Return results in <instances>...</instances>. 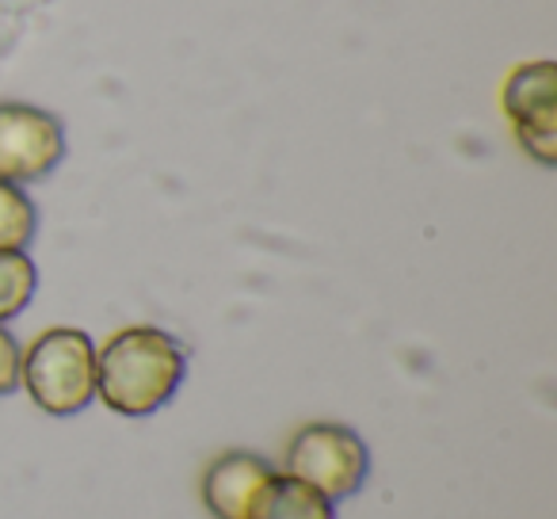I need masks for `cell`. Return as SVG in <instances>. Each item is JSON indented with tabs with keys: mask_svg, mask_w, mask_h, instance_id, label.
<instances>
[{
	"mask_svg": "<svg viewBox=\"0 0 557 519\" xmlns=\"http://www.w3.org/2000/svg\"><path fill=\"white\" fill-rule=\"evenodd\" d=\"M187 374V351L157 325H126L96 351V397L119 417H153L176 397Z\"/></svg>",
	"mask_w": 557,
	"mask_h": 519,
	"instance_id": "obj_1",
	"label": "cell"
},
{
	"mask_svg": "<svg viewBox=\"0 0 557 519\" xmlns=\"http://www.w3.org/2000/svg\"><path fill=\"white\" fill-rule=\"evenodd\" d=\"M20 382L47 417H77L96 401V344L85 329L54 325L20 351Z\"/></svg>",
	"mask_w": 557,
	"mask_h": 519,
	"instance_id": "obj_2",
	"label": "cell"
},
{
	"mask_svg": "<svg viewBox=\"0 0 557 519\" xmlns=\"http://www.w3.org/2000/svg\"><path fill=\"white\" fill-rule=\"evenodd\" d=\"M283 473L306 481L329 501H344L363 489L371 473V450L351 428L333 420H313L290 435L283 450Z\"/></svg>",
	"mask_w": 557,
	"mask_h": 519,
	"instance_id": "obj_3",
	"label": "cell"
},
{
	"mask_svg": "<svg viewBox=\"0 0 557 519\" xmlns=\"http://www.w3.org/2000/svg\"><path fill=\"white\" fill-rule=\"evenodd\" d=\"M500 108L527 157L557 164V65L549 58L523 62L504 77Z\"/></svg>",
	"mask_w": 557,
	"mask_h": 519,
	"instance_id": "obj_4",
	"label": "cell"
},
{
	"mask_svg": "<svg viewBox=\"0 0 557 519\" xmlns=\"http://www.w3.org/2000/svg\"><path fill=\"white\" fill-rule=\"evenodd\" d=\"M65 157V126L35 103L0 100V180L35 184Z\"/></svg>",
	"mask_w": 557,
	"mask_h": 519,
	"instance_id": "obj_5",
	"label": "cell"
},
{
	"mask_svg": "<svg viewBox=\"0 0 557 519\" xmlns=\"http://www.w3.org/2000/svg\"><path fill=\"white\" fill-rule=\"evenodd\" d=\"M275 473L268 458L252 455V450H225L202 470L199 493L202 508L214 519H245L248 504H252L256 489Z\"/></svg>",
	"mask_w": 557,
	"mask_h": 519,
	"instance_id": "obj_6",
	"label": "cell"
},
{
	"mask_svg": "<svg viewBox=\"0 0 557 519\" xmlns=\"http://www.w3.org/2000/svg\"><path fill=\"white\" fill-rule=\"evenodd\" d=\"M245 519H336V508L329 496H321L306 481L290 478V473H271L256 489Z\"/></svg>",
	"mask_w": 557,
	"mask_h": 519,
	"instance_id": "obj_7",
	"label": "cell"
},
{
	"mask_svg": "<svg viewBox=\"0 0 557 519\" xmlns=\"http://www.w3.org/2000/svg\"><path fill=\"white\" fill-rule=\"evenodd\" d=\"M39 233V210L20 184L0 180V252H27Z\"/></svg>",
	"mask_w": 557,
	"mask_h": 519,
	"instance_id": "obj_8",
	"label": "cell"
},
{
	"mask_svg": "<svg viewBox=\"0 0 557 519\" xmlns=\"http://www.w3.org/2000/svg\"><path fill=\"white\" fill-rule=\"evenodd\" d=\"M39 291V268L27 252H0V325L32 306Z\"/></svg>",
	"mask_w": 557,
	"mask_h": 519,
	"instance_id": "obj_9",
	"label": "cell"
},
{
	"mask_svg": "<svg viewBox=\"0 0 557 519\" xmlns=\"http://www.w3.org/2000/svg\"><path fill=\"white\" fill-rule=\"evenodd\" d=\"M20 386V344L9 329L0 325V397Z\"/></svg>",
	"mask_w": 557,
	"mask_h": 519,
	"instance_id": "obj_10",
	"label": "cell"
}]
</instances>
